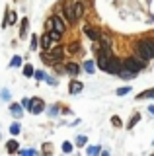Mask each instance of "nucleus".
Returning a JSON list of instances; mask_svg holds the SVG:
<instances>
[{"label":"nucleus","mask_w":154,"mask_h":156,"mask_svg":"<svg viewBox=\"0 0 154 156\" xmlns=\"http://www.w3.org/2000/svg\"><path fill=\"white\" fill-rule=\"evenodd\" d=\"M123 68V62L119 61V58L115 57H109V62H107V68H105V72H111V74H119V70Z\"/></svg>","instance_id":"7ed1b4c3"},{"label":"nucleus","mask_w":154,"mask_h":156,"mask_svg":"<svg viewBox=\"0 0 154 156\" xmlns=\"http://www.w3.org/2000/svg\"><path fill=\"white\" fill-rule=\"evenodd\" d=\"M82 14H84V4L82 2H74V18L76 20L82 18Z\"/></svg>","instance_id":"f8f14e48"},{"label":"nucleus","mask_w":154,"mask_h":156,"mask_svg":"<svg viewBox=\"0 0 154 156\" xmlns=\"http://www.w3.org/2000/svg\"><path fill=\"white\" fill-rule=\"evenodd\" d=\"M111 123H113L115 127H121V119H119L117 115H113V117H111Z\"/></svg>","instance_id":"cd10ccee"},{"label":"nucleus","mask_w":154,"mask_h":156,"mask_svg":"<svg viewBox=\"0 0 154 156\" xmlns=\"http://www.w3.org/2000/svg\"><path fill=\"white\" fill-rule=\"evenodd\" d=\"M148 111H150V113L154 115V105H152V107H150V109H148Z\"/></svg>","instance_id":"e433bc0d"},{"label":"nucleus","mask_w":154,"mask_h":156,"mask_svg":"<svg viewBox=\"0 0 154 156\" xmlns=\"http://www.w3.org/2000/svg\"><path fill=\"white\" fill-rule=\"evenodd\" d=\"M49 37L53 39V41H61V37H62V33L61 31H57L55 27H51V31H49Z\"/></svg>","instance_id":"dca6fc26"},{"label":"nucleus","mask_w":154,"mask_h":156,"mask_svg":"<svg viewBox=\"0 0 154 156\" xmlns=\"http://www.w3.org/2000/svg\"><path fill=\"white\" fill-rule=\"evenodd\" d=\"M129 92H131V86H123V88L117 90V96H125V94H129Z\"/></svg>","instance_id":"aec40b11"},{"label":"nucleus","mask_w":154,"mask_h":156,"mask_svg":"<svg viewBox=\"0 0 154 156\" xmlns=\"http://www.w3.org/2000/svg\"><path fill=\"white\" fill-rule=\"evenodd\" d=\"M10 133H12V135H18V133H20V123H12Z\"/></svg>","instance_id":"b1692460"},{"label":"nucleus","mask_w":154,"mask_h":156,"mask_svg":"<svg viewBox=\"0 0 154 156\" xmlns=\"http://www.w3.org/2000/svg\"><path fill=\"white\" fill-rule=\"evenodd\" d=\"M31 49H37V37L35 35L31 37Z\"/></svg>","instance_id":"473e14b6"},{"label":"nucleus","mask_w":154,"mask_h":156,"mask_svg":"<svg viewBox=\"0 0 154 156\" xmlns=\"http://www.w3.org/2000/svg\"><path fill=\"white\" fill-rule=\"evenodd\" d=\"M26 31H27V18H23L22 20V26H20V37L26 35Z\"/></svg>","instance_id":"a211bd4d"},{"label":"nucleus","mask_w":154,"mask_h":156,"mask_svg":"<svg viewBox=\"0 0 154 156\" xmlns=\"http://www.w3.org/2000/svg\"><path fill=\"white\" fill-rule=\"evenodd\" d=\"M123 66L131 68L133 72H141L142 68H144V61H141V58H133V57H129V58H125V61H123Z\"/></svg>","instance_id":"f03ea898"},{"label":"nucleus","mask_w":154,"mask_h":156,"mask_svg":"<svg viewBox=\"0 0 154 156\" xmlns=\"http://www.w3.org/2000/svg\"><path fill=\"white\" fill-rule=\"evenodd\" d=\"M57 113H59V107L55 105V107H53V109H51V115H57Z\"/></svg>","instance_id":"f704fd0d"},{"label":"nucleus","mask_w":154,"mask_h":156,"mask_svg":"<svg viewBox=\"0 0 154 156\" xmlns=\"http://www.w3.org/2000/svg\"><path fill=\"white\" fill-rule=\"evenodd\" d=\"M22 154H37L35 148H27V150H22Z\"/></svg>","instance_id":"2f4dec72"},{"label":"nucleus","mask_w":154,"mask_h":156,"mask_svg":"<svg viewBox=\"0 0 154 156\" xmlns=\"http://www.w3.org/2000/svg\"><path fill=\"white\" fill-rule=\"evenodd\" d=\"M98 152H100L98 146H90V148H88V154H98Z\"/></svg>","instance_id":"c756f323"},{"label":"nucleus","mask_w":154,"mask_h":156,"mask_svg":"<svg viewBox=\"0 0 154 156\" xmlns=\"http://www.w3.org/2000/svg\"><path fill=\"white\" fill-rule=\"evenodd\" d=\"M20 65H22V57H14L12 62H10V66H20Z\"/></svg>","instance_id":"393cba45"},{"label":"nucleus","mask_w":154,"mask_h":156,"mask_svg":"<svg viewBox=\"0 0 154 156\" xmlns=\"http://www.w3.org/2000/svg\"><path fill=\"white\" fill-rule=\"evenodd\" d=\"M137 58L146 62L148 58H154V41L152 39H142L137 43Z\"/></svg>","instance_id":"f257e3e1"},{"label":"nucleus","mask_w":154,"mask_h":156,"mask_svg":"<svg viewBox=\"0 0 154 156\" xmlns=\"http://www.w3.org/2000/svg\"><path fill=\"white\" fill-rule=\"evenodd\" d=\"M78 49H80V43H72V45L68 47V53L74 55V53H78Z\"/></svg>","instance_id":"4be33fe9"},{"label":"nucleus","mask_w":154,"mask_h":156,"mask_svg":"<svg viewBox=\"0 0 154 156\" xmlns=\"http://www.w3.org/2000/svg\"><path fill=\"white\" fill-rule=\"evenodd\" d=\"M6 148H8V152H16V150H18V143H16V140H8Z\"/></svg>","instance_id":"6ab92c4d"},{"label":"nucleus","mask_w":154,"mask_h":156,"mask_svg":"<svg viewBox=\"0 0 154 156\" xmlns=\"http://www.w3.org/2000/svg\"><path fill=\"white\" fill-rule=\"evenodd\" d=\"M84 31H86V35H88L90 39H92V41H100V35H102V33H100L98 29H94V27L86 26V27H84Z\"/></svg>","instance_id":"1a4fd4ad"},{"label":"nucleus","mask_w":154,"mask_h":156,"mask_svg":"<svg viewBox=\"0 0 154 156\" xmlns=\"http://www.w3.org/2000/svg\"><path fill=\"white\" fill-rule=\"evenodd\" d=\"M76 144H78V146H84L86 144V136H78V139H76Z\"/></svg>","instance_id":"c85d7f7f"},{"label":"nucleus","mask_w":154,"mask_h":156,"mask_svg":"<svg viewBox=\"0 0 154 156\" xmlns=\"http://www.w3.org/2000/svg\"><path fill=\"white\" fill-rule=\"evenodd\" d=\"M142 98H154V88H152V90H144V92H141V94L137 96V100H142Z\"/></svg>","instance_id":"f3484780"},{"label":"nucleus","mask_w":154,"mask_h":156,"mask_svg":"<svg viewBox=\"0 0 154 156\" xmlns=\"http://www.w3.org/2000/svg\"><path fill=\"white\" fill-rule=\"evenodd\" d=\"M51 43H53V39L49 37V33H45V35L41 37V49H45V51H49V49H51Z\"/></svg>","instance_id":"9b49d317"},{"label":"nucleus","mask_w":154,"mask_h":156,"mask_svg":"<svg viewBox=\"0 0 154 156\" xmlns=\"http://www.w3.org/2000/svg\"><path fill=\"white\" fill-rule=\"evenodd\" d=\"M45 109V104H43V100H39V98H33V100H30V111L33 115L41 113V111Z\"/></svg>","instance_id":"39448f33"},{"label":"nucleus","mask_w":154,"mask_h":156,"mask_svg":"<svg viewBox=\"0 0 154 156\" xmlns=\"http://www.w3.org/2000/svg\"><path fill=\"white\" fill-rule=\"evenodd\" d=\"M68 90H70V94H80V92L84 90V84L80 80H72L70 86H68Z\"/></svg>","instance_id":"6e6552de"},{"label":"nucleus","mask_w":154,"mask_h":156,"mask_svg":"<svg viewBox=\"0 0 154 156\" xmlns=\"http://www.w3.org/2000/svg\"><path fill=\"white\" fill-rule=\"evenodd\" d=\"M0 98H2V100H10V92H8L6 88H4V90L0 92Z\"/></svg>","instance_id":"bb28decb"},{"label":"nucleus","mask_w":154,"mask_h":156,"mask_svg":"<svg viewBox=\"0 0 154 156\" xmlns=\"http://www.w3.org/2000/svg\"><path fill=\"white\" fill-rule=\"evenodd\" d=\"M66 72H68V74L70 76H76V74H78V72H80V66L78 65H76V62H66Z\"/></svg>","instance_id":"9d476101"},{"label":"nucleus","mask_w":154,"mask_h":156,"mask_svg":"<svg viewBox=\"0 0 154 156\" xmlns=\"http://www.w3.org/2000/svg\"><path fill=\"white\" fill-rule=\"evenodd\" d=\"M100 47H102L103 51H107L109 55H111V39L105 35V33H102V35H100Z\"/></svg>","instance_id":"423d86ee"},{"label":"nucleus","mask_w":154,"mask_h":156,"mask_svg":"<svg viewBox=\"0 0 154 156\" xmlns=\"http://www.w3.org/2000/svg\"><path fill=\"white\" fill-rule=\"evenodd\" d=\"M62 150H65V152H70V150H72V146H70L68 143H62Z\"/></svg>","instance_id":"7c9ffc66"},{"label":"nucleus","mask_w":154,"mask_h":156,"mask_svg":"<svg viewBox=\"0 0 154 156\" xmlns=\"http://www.w3.org/2000/svg\"><path fill=\"white\" fill-rule=\"evenodd\" d=\"M51 22H53V27H55L57 31L65 33V29H66V26H65V22H62V18H61V16H53V18H51Z\"/></svg>","instance_id":"0eeeda50"},{"label":"nucleus","mask_w":154,"mask_h":156,"mask_svg":"<svg viewBox=\"0 0 154 156\" xmlns=\"http://www.w3.org/2000/svg\"><path fill=\"white\" fill-rule=\"evenodd\" d=\"M35 78H39V80H41V78H45V74H43V72H35Z\"/></svg>","instance_id":"c9c22d12"},{"label":"nucleus","mask_w":154,"mask_h":156,"mask_svg":"<svg viewBox=\"0 0 154 156\" xmlns=\"http://www.w3.org/2000/svg\"><path fill=\"white\" fill-rule=\"evenodd\" d=\"M138 119H141V115H138V113H137V115H133V119L129 121V129H133V127L137 125V121H138Z\"/></svg>","instance_id":"5701e85b"},{"label":"nucleus","mask_w":154,"mask_h":156,"mask_svg":"<svg viewBox=\"0 0 154 156\" xmlns=\"http://www.w3.org/2000/svg\"><path fill=\"white\" fill-rule=\"evenodd\" d=\"M84 70L86 72H94V62L92 61H86L84 62Z\"/></svg>","instance_id":"412c9836"},{"label":"nucleus","mask_w":154,"mask_h":156,"mask_svg":"<svg viewBox=\"0 0 154 156\" xmlns=\"http://www.w3.org/2000/svg\"><path fill=\"white\" fill-rule=\"evenodd\" d=\"M66 18H68V22H76V18H74V2H70L68 6H66Z\"/></svg>","instance_id":"ddd939ff"},{"label":"nucleus","mask_w":154,"mask_h":156,"mask_svg":"<svg viewBox=\"0 0 154 156\" xmlns=\"http://www.w3.org/2000/svg\"><path fill=\"white\" fill-rule=\"evenodd\" d=\"M135 74H137V72H133L131 68H127V66H123L121 70H119V76H121V78H133Z\"/></svg>","instance_id":"4468645a"},{"label":"nucleus","mask_w":154,"mask_h":156,"mask_svg":"<svg viewBox=\"0 0 154 156\" xmlns=\"http://www.w3.org/2000/svg\"><path fill=\"white\" fill-rule=\"evenodd\" d=\"M45 80H47V82H49V84H53V86H55V84H57V80H55V78H45Z\"/></svg>","instance_id":"72a5a7b5"},{"label":"nucleus","mask_w":154,"mask_h":156,"mask_svg":"<svg viewBox=\"0 0 154 156\" xmlns=\"http://www.w3.org/2000/svg\"><path fill=\"white\" fill-rule=\"evenodd\" d=\"M23 74H26V76H31L33 74V66L31 65H26V68H23Z\"/></svg>","instance_id":"a878e982"},{"label":"nucleus","mask_w":154,"mask_h":156,"mask_svg":"<svg viewBox=\"0 0 154 156\" xmlns=\"http://www.w3.org/2000/svg\"><path fill=\"white\" fill-rule=\"evenodd\" d=\"M109 57H111V55H109V53H107V51H103V49H102V47H100V49H98V66H100V68H102V70H105V68H107V62H109Z\"/></svg>","instance_id":"20e7f679"},{"label":"nucleus","mask_w":154,"mask_h":156,"mask_svg":"<svg viewBox=\"0 0 154 156\" xmlns=\"http://www.w3.org/2000/svg\"><path fill=\"white\" fill-rule=\"evenodd\" d=\"M10 111H12L14 117H22V113H23V111H22V105H18V104H12L10 105Z\"/></svg>","instance_id":"2eb2a0df"}]
</instances>
